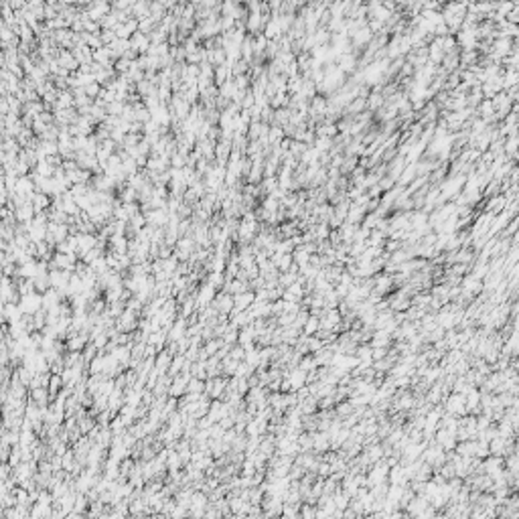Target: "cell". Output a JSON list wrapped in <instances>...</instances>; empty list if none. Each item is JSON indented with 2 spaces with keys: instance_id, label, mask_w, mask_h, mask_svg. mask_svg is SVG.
<instances>
[{
  "instance_id": "obj_1",
  "label": "cell",
  "mask_w": 519,
  "mask_h": 519,
  "mask_svg": "<svg viewBox=\"0 0 519 519\" xmlns=\"http://www.w3.org/2000/svg\"><path fill=\"white\" fill-rule=\"evenodd\" d=\"M21 310L24 312V315H35V312L43 306V296H39V294H26V296H22V300H21Z\"/></svg>"
},
{
  "instance_id": "obj_2",
  "label": "cell",
  "mask_w": 519,
  "mask_h": 519,
  "mask_svg": "<svg viewBox=\"0 0 519 519\" xmlns=\"http://www.w3.org/2000/svg\"><path fill=\"white\" fill-rule=\"evenodd\" d=\"M136 326V319H134V310L128 308L124 310V315H122V319L118 321V329L120 331H132Z\"/></svg>"
},
{
  "instance_id": "obj_3",
  "label": "cell",
  "mask_w": 519,
  "mask_h": 519,
  "mask_svg": "<svg viewBox=\"0 0 519 519\" xmlns=\"http://www.w3.org/2000/svg\"><path fill=\"white\" fill-rule=\"evenodd\" d=\"M84 345H86V335H79V337L69 339V343H67L65 347L71 349V351H81V349H84Z\"/></svg>"
},
{
  "instance_id": "obj_4",
  "label": "cell",
  "mask_w": 519,
  "mask_h": 519,
  "mask_svg": "<svg viewBox=\"0 0 519 519\" xmlns=\"http://www.w3.org/2000/svg\"><path fill=\"white\" fill-rule=\"evenodd\" d=\"M169 363H171L169 353H162V355H158V359H156V371H160V369H167V367H169Z\"/></svg>"
}]
</instances>
